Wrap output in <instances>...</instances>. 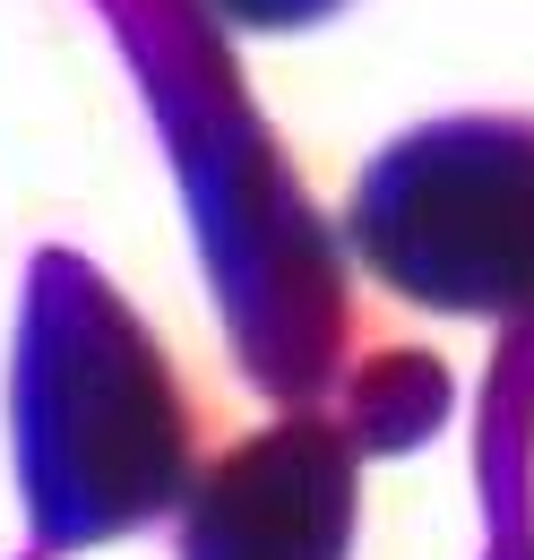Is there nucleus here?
<instances>
[{
    "instance_id": "obj_1",
    "label": "nucleus",
    "mask_w": 534,
    "mask_h": 560,
    "mask_svg": "<svg viewBox=\"0 0 534 560\" xmlns=\"http://www.w3.org/2000/svg\"><path fill=\"white\" fill-rule=\"evenodd\" d=\"M18 491L44 552H86L155 526L190 491V397L173 388L164 346L78 250L26 268L18 311Z\"/></svg>"
},
{
    "instance_id": "obj_2",
    "label": "nucleus",
    "mask_w": 534,
    "mask_h": 560,
    "mask_svg": "<svg viewBox=\"0 0 534 560\" xmlns=\"http://www.w3.org/2000/svg\"><path fill=\"white\" fill-rule=\"evenodd\" d=\"M353 250L422 311H534V130L431 121L353 190Z\"/></svg>"
},
{
    "instance_id": "obj_3",
    "label": "nucleus",
    "mask_w": 534,
    "mask_h": 560,
    "mask_svg": "<svg viewBox=\"0 0 534 560\" xmlns=\"http://www.w3.org/2000/svg\"><path fill=\"white\" fill-rule=\"evenodd\" d=\"M182 500V560H345L353 440L328 415H285L216 457Z\"/></svg>"
},
{
    "instance_id": "obj_4",
    "label": "nucleus",
    "mask_w": 534,
    "mask_h": 560,
    "mask_svg": "<svg viewBox=\"0 0 534 560\" xmlns=\"http://www.w3.org/2000/svg\"><path fill=\"white\" fill-rule=\"evenodd\" d=\"M224 26H242V35H293V26H320L328 9L345 0H207Z\"/></svg>"
}]
</instances>
